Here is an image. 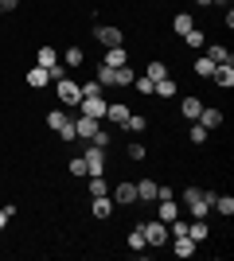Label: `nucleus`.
<instances>
[{"mask_svg":"<svg viewBox=\"0 0 234 261\" xmlns=\"http://www.w3.org/2000/svg\"><path fill=\"white\" fill-rule=\"evenodd\" d=\"M137 226L145 230V242H148V250H164V246H168V226L160 222V218H141Z\"/></svg>","mask_w":234,"mask_h":261,"instance_id":"f03ea898","label":"nucleus"},{"mask_svg":"<svg viewBox=\"0 0 234 261\" xmlns=\"http://www.w3.org/2000/svg\"><path fill=\"white\" fill-rule=\"evenodd\" d=\"M90 215H94V218H110V215H113V199H110V195H94Z\"/></svg>","mask_w":234,"mask_h":261,"instance_id":"6ab92c4d","label":"nucleus"},{"mask_svg":"<svg viewBox=\"0 0 234 261\" xmlns=\"http://www.w3.org/2000/svg\"><path fill=\"white\" fill-rule=\"evenodd\" d=\"M168 250L176 253V257H191V253H195V242H191L188 234H179V238H168Z\"/></svg>","mask_w":234,"mask_h":261,"instance_id":"f8f14e48","label":"nucleus"},{"mask_svg":"<svg viewBox=\"0 0 234 261\" xmlns=\"http://www.w3.org/2000/svg\"><path fill=\"white\" fill-rule=\"evenodd\" d=\"M129 250H148L145 230H141V226H133V230H129Z\"/></svg>","mask_w":234,"mask_h":261,"instance_id":"7c9ffc66","label":"nucleus"},{"mask_svg":"<svg viewBox=\"0 0 234 261\" xmlns=\"http://www.w3.org/2000/svg\"><path fill=\"white\" fill-rule=\"evenodd\" d=\"M156 195H160L156 179H137V203H156Z\"/></svg>","mask_w":234,"mask_h":261,"instance_id":"9d476101","label":"nucleus"},{"mask_svg":"<svg viewBox=\"0 0 234 261\" xmlns=\"http://www.w3.org/2000/svg\"><path fill=\"white\" fill-rule=\"evenodd\" d=\"M35 63L47 70V66H55V63H59V51H55L51 43H43V47H39V55H35Z\"/></svg>","mask_w":234,"mask_h":261,"instance_id":"b1692460","label":"nucleus"},{"mask_svg":"<svg viewBox=\"0 0 234 261\" xmlns=\"http://www.w3.org/2000/svg\"><path fill=\"white\" fill-rule=\"evenodd\" d=\"M207 59H211L215 66H234V55L226 51L223 43H211V47H207Z\"/></svg>","mask_w":234,"mask_h":261,"instance_id":"dca6fc26","label":"nucleus"},{"mask_svg":"<svg viewBox=\"0 0 234 261\" xmlns=\"http://www.w3.org/2000/svg\"><path fill=\"white\" fill-rule=\"evenodd\" d=\"M47 125H51L55 133H63L70 125V113H67V109H51V113H47Z\"/></svg>","mask_w":234,"mask_h":261,"instance_id":"5701e85b","label":"nucleus"},{"mask_svg":"<svg viewBox=\"0 0 234 261\" xmlns=\"http://www.w3.org/2000/svg\"><path fill=\"white\" fill-rule=\"evenodd\" d=\"M133 66H117V70H113V86H117V90H129V86H133Z\"/></svg>","mask_w":234,"mask_h":261,"instance_id":"4be33fe9","label":"nucleus"},{"mask_svg":"<svg viewBox=\"0 0 234 261\" xmlns=\"http://www.w3.org/2000/svg\"><path fill=\"white\" fill-rule=\"evenodd\" d=\"M188 141H191V144H207V141H211V133L203 129L199 121H195V125H191V129H188Z\"/></svg>","mask_w":234,"mask_h":261,"instance_id":"c756f323","label":"nucleus"},{"mask_svg":"<svg viewBox=\"0 0 234 261\" xmlns=\"http://www.w3.org/2000/svg\"><path fill=\"white\" fill-rule=\"evenodd\" d=\"M59 63H63V66H70V70H74V66H82V63H86V51H82V47H78V43H70L67 51L59 55Z\"/></svg>","mask_w":234,"mask_h":261,"instance_id":"4468645a","label":"nucleus"},{"mask_svg":"<svg viewBox=\"0 0 234 261\" xmlns=\"http://www.w3.org/2000/svg\"><path fill=\"white\" fill-rule=\"evenodd\" d=\"M101 66H129V51L125 47H106V59H101Z\"/></svg>","mask_w":234,"mask_h":261,"instance_id":"ddd939ff","label":"nucleus"},{"mask_svg":"<svg viewBox=\"0 0 234 261\" xmlns=\"http://www.w3.org/2000/svg\"><path fill=\"white\" fill-rule=\"evenodd\" d=\"M211 211H219V215H223V218H230V215H234V199H230V195H215Z\"/></svg>","mask_w":234,"mask_h":261,"instance_id":"bb28decb","label":"nucleus"},{"mask_svg":"<svg viewBox=\"0 0 234 261\" xmlns=\"http://www.w3.org/2000/svg\"><path fill=\"white\" fill-rule=\"evenodd\" d=\"M179 39H184V43H188L191 51H199V47L207 43V39H203V32H199V28H191V32H188V35H179Z\"/></svg>","mask_w":234,"mask_h":261,"instance_id":"2f4dec72","label":"nucleus"},{"mask_svg":"<svg viewBox=\"0 0 234 261\" xmlns=\"http://www.w3.org/2000/svg\"><path fill=\"white\" fill-rule=\"evenodd\" d=\"M86 191H90V199H94V195H110V184H106V175H90Z\"/></svg>","mask_w":234,"mask_h":261,"instance_id":"a878e982","label":"nucleus"},{"mask_svg":"<svg viewBox=\"0 0 234 261\" xmlns=\"http://www.w3.org/2000/svg\"><path fill=\"white\" fill-rule=\"evenodd\" d=\"M152 94H156V98H176V94H179V86H176V78H172V74H168V78H160V82H152Z\"/></svg>","mask_w":234,"mask_h":261,"instance_id":"f3484780","label":"nucleus"},{"mask_svg":"<svg viewBox=\"0 0 234 261\" xmlns=\"http://www.w3.org/2000/svg\"><path fill=\"white\" fill-rule=\"evenodd\" d=\"M51 86H55L59 106H70V109H74L78 101H82V86H78V82H70V78H59V82H51Z\"/></svg>","mask_w":234,"mask_h":261,"instance_id":"7ed1b4c3","label":"nucleus"},{"mask_svg":"<svg viewBox=\"0 0 234 261\" xmlns=\"http://www.w3.org/2000/svg\"><path fill=\"white\" fill-rule=\"evenodd\" d=\"M145 156H148V148H145V144H129V160H133V164H141Z\"/></svg>","mask_w":234,"mask_h":261,"instance_id":"c9c22d12","label":"nucleus"},{"mask_svg":"<svg viewBox=\"0 0 234 261\" xmlns=\"http://www.w3.org/2000/svg\"><path fill=\"white\" fill-rule=\"evenodd\" d=\"M0 8H4V12H16V8H20V0H0Z\"/></svg>","mask_w":234,"mask_h":261,"instance_id":"58836bf2","label":"nucleus"},{"mask_svg":"<svg viewBox=\"0 0 234 261\" xmlns=\"http://www.w3.org/2000/svg\"><path fill=\"white\" fill-rule=\"evenodd\" d=\"M133 90H137V94H148V98H152V78H145V74L133 78Z\"/></svg>","mask_w":234,"mask_h":261,"instance_id":"f704fd0d","label":"nucleus"},{"mask_svg":"<svg viewBox=\"0 0 234 261\" xmlns=\"http://www.w3.org/2000/svg\"><path fill=\"white\" fill-rule=\"evenodd\" d=\"M145 78H152V82L168 78V63H145Z\"/></svg>","mask_w":234,"mask_h":261,"instance_id":"cd10ccee","label":"nucleus"},{"mask_svg":"<svg viewBox=\"0 0 234 261\" xmlns=\"http://www.w3.org/2000/svg\"><path fill=\"white\" fill-rule=\"evenodd\" d=\"M47 74H51V82H59V78H67V66L55 63V66H47Z\"/></svg>","mask_w":234,"mask_h":261,"instance_id":"4c0bfd02","label":"nucleus"},{"mask_svg":"<svg viewBox=\"0 0 234 261\" xmlns=\"http://www.w3.org/2000/svg\"><path fill=\"white\" fill-rule=\"evenodd\" d=\"M110 199H113V207H133L137 203V184H117V187H110Z\"/></svg>","mask_w":234,"mask_h":261,"instance_id":"423d86ee","label":"nucleus"},{"mask_svg":"<svg viewBox=\"0 0 234 261\" xmlns=\"http://www.w3.org/2000/svg\"><path fill=\"white\" fill-rule=\"evenodd\" d=\"M211 82H215V86H223V90H230L234 86V66H215Z\"/></svg>","mask_w":234,"mask_h":261,"instance_id":"aec40b11","label":"nucleus"},{"mask_svg":"<svg viewBox=\"0 0 234 261\" xmlns=\"http://www.w3.org/2000/svg\"><path fill=\"white\" fill-rule=\"evenodd\" d=\"M8 218H12V215H8V211H4V207H0V230L8 226Z\"/></svg>","mask_w":234,"mask_h":261,"instance_id":"ea45409f","label":"nucleus"},{"mask_svg":"<svg viewBox=\"0 0 234 261\" xmlns=\"http://www.w3.org/2000/svg\"><path fill=\"white\" fill-rule=\"evenodd\" d=\"M82 160H86V175H106V148H98V144H86Z\"/></svg>","mask_w":234,"mask_h":261,"instance_id":"39448f33","label":"nucleus"},{"mask_svg":"<svg viewBox=\"0 0 234 261\" xmlns=\"http://www.w3.org/2000/svg\"><path fill=\"white\" fill-rule=\"evenodd\" d=\"M215 203L211 187H184V207H188V218H207Z\"/></svg>","mask_w":234,"mask_h":261,"instance_id":"f257e3e1","label":"nucleus"},{"mask_svg":"<svg viewBox=\"0 0 234 261\" xmlns=\"http://www.w3.org/2000/svg\"><path fill=\"white\" fill-rule=\"evenodd\" d=\"M23 82H28V86H32V90H47V86H51V74H47L43 66H32Z\"/></svg>","mask_w":234,"mask_h":261,"instance_id":"a211bd4d","label":"nucleus"},{"mask_svg":"<svg viewBox=\"0 0 234 261\" xmlns=\"http://www.w3.org/2000/svg\"><path fill=\"white\" fill-rule=\"evenodd\" d=\"M191 66H195V74H199V78H211V70H215V63L207 59V55H199V59H195Z\"/></svg>","mask_w":234,"mask_h":261,"instance_id":"473e14b6","label":"nucleus"},{"mask_svg":"<svg viewBox=\"0 0 234 261\" xmlns=\"http://www.w3.org/2000/svg\"><path fill=\"white\" fill-rule=\"evenodd\" d=\"M86 144H98V148H110V144H113V137H110L106 129H98V133H94V137H90Z\"/></svg>","mask_w":234,"mask_h":261,"instance_id":"72a5a7b5","label":"nucleus"},{"mask_svg":"<svg viewBox=\"0 0 234 261\" xmlns=\"http://www.w3.org/2000/svg\"><path fill=\"white\" fill-rule=\"evenodd\" d=\"M179 113H184L188 121H195V117L203 113V98H199V94H188V98L179 101Z\"/></svg>","mask_w":234,"mask_h":261,"instance_id":"2eb2a0df","label":"nucleus"},{"mask_svg":"<svg viewBox=\"0 0 234 261\" xmlns=\"http://www.w3.org/2000/svg\"><path fill=\"white\" fill-rule=\"evenodd\" d=\"M0 16H4V8H0Z\"/></svg>","mask_w":234,"mask_h":261,"instance_id":"a19ab883","label":"nucleus"},{"mask_svg":"<svg viewBox=\"0 0 234 261\" xmlns=\"http://www.w3.org/2000/svg\"><path fill=\"white\" fill-rule=\"evenodd\" d=\"M125 129H129V133H145V129H148V117H145V113H129Z\"/></svg>","mask_w":234,"mask_h":261,"instance_id":"c85d7f7f","label":"nucleus"},{"mask_svg":"<svg viewBox=\"0 0 234 261\" xmlns=\"http://www.w3.org/2000/svg\"><path fill=\"white\" fill-rule=\"evenodd\" d=\"M195 121H199V125H203V129H207V133H215V129H223L226 113H223V109H219V106H203V113H199V117H195Z\"/></svg>","mask_w":234,"mask_h":261,"instance_id":"0eeeda50","label":"nucleus"},{"mask_svg":"<svg viewBox=\"0 0 234 261\" xmlns=\"http://www.w3.org/2000/svg\"><path fill=\"white\" fill-rule=\"evenodd\" d=\"M176 215H179V203H176V199H160V222L168 226Z\"/></svg>","mask_w":234,"mask_h":261,"instance_id":"393cba45","label":"nucleus"},{"mask_svg":"<svg viewBox=\"0 0 234 261\" xmlns=\"http://www.w3.org/2000/svg\"><path fill=\"white\" fill-rule=\"evenodd\" d=\"M101 129V121L98 117H86V113H78V121H74V141H90L94 133Z\"/></svg>","mask_w":234,"mask_h":261,"instance_id":"6e6552de","label":"nucleus"},{"mask_svg":"<svg viewBox=\"0 0 234 261\" xmlns=\"http://www.w3.org/2000/svg\"><path fill=\"white\" fill-rule=\"evenodd\" d=\"M188 238L195 242V246L211 238V226H207V218H191V222H188Z\"/></svg>","mask_w":234,"mask_h":261,"instance_id":"9b49d317","label":"nucleus"},{"mask_svg":"<svg viewBox=\"0 0 234 261\" xmlns=\"http://www.w3.org/2000/svg\"><path fill=\"white\" fill-rule=\"evenodd\" d=\"M191 28H195V16H188V12H176V16H172V32L176 35H188Z\"/></svg>","mask_w":234,"mask_h":261,"instance_id":"412c9836","label":"nucleus"},{"mask_svg":"<svg viewBox=\"0 0 234 261\" xmlns=\"http://www.w3.org/2000/svg\"><path fill=\"white\" fill-rule=\"evenodd\" d=\"M94 39H98L101 47H125V32L113 28V23H98V28H94Z\"/></svg>","mask_w":234,"mask_h":261,"instance_id":"20e7f679","label":"nucleus"},{"mask_svg":"<svg viewBox=\"0 0 234 261\" xmlns=\"http://www.w3.org/2000/svg\"><path fill=\"white\" fill-rule=\"evenodd\" d=\"M70 175H86V160L82 156H70Z\"/></svg>","mask_w":234,"mask_h":261,"instance_id":"e433bc0d","label":"nucleus"},{"mask_svg":"<svg viewBox=\"0 0 234 261\" xmlns=\"http://www.w3.org/2000/svg\"><path fill=\"white\" fill-rule=\"evenodd\" d=\"M129 113H133V109L125 106V101H110V106H106V121H110V125H117V129H125Z\"/></svg>","mask_w":234,"mask_h":261,"instance_id":"1a4fd4ad","label":"nucleus"}]
</instances>
